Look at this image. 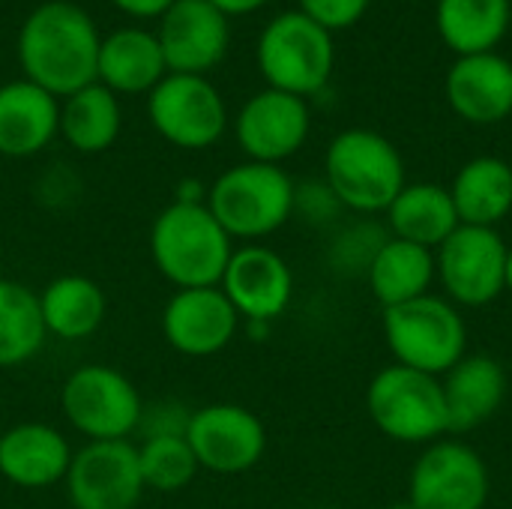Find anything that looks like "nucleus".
Returning <instances> with one entry per match:
<instances>
[{"label":"nucleus","instance_id":"f3484780","mask_svg":"<svg viewBox=\"0 0 512 509\" xmlns=\"http://www.w3.org/2000/svg\"><path fill=\"white\" fill-rule=\"evenodd\" d=\"M156 39L168 72L207 75L225 60L231 27L228 15H222L210 0H174L159 18Z\"/></svg>","mask_w":512,"mask_h":509},{"label":"nucleus","instance_id":"4be33fe9","mask_svg":"<svg viewBox=\"0 0 512 509\" xmlns=\"http://www.w3.org/2000/svg\"><path fill=\"white\" fill-rule=\"evenodd\" d=\"M450 432H471L492 420L507 399V372L489 354H465L441 381Z\"/></svg>","mask_w":512,"mask_h":509},{"label":"nucleus","instance_id":"aec40b11","mask_svg":"<svg viewBox=\"0 0 512 509\" xmlns=\"http://www.w3.org/2000/svg\"><path fill=\"white\" fill-rule=\"evenodd\" d=\"M60 135V99L27 78L0 84V156L27 159Z\"/></svg>","mask_w":512,"mask_h":509},{"label":"nucleus","instance_id":"2eb2a0df","mask_svg":"<svg viewBox=\"0 0 512 509\" xmlns=\"http://www.w3.org/2000/svg\"><path fill=\"white\" fill-rule=\"evenodd\" d=\"M219 288L237 309L240 321L273 324L291 306L294 273L276 249L264 243H246L234 249Z\"/></svg>","mask_w":512,"mask_h":509},{"label":"nucleus","instance_id":"9b49d317","mask_svg":"<svg viewBox=\"0 0 512 509\" xmlns=\"http://www.w3.org/2000/svg\"><path fill=\"white\" fill-rule=\"evenodd\" d=\"M186 441L201 471L237 477L252 471L267 453V426L237 402H210L189 414Z\"/></svg>","mask_w":512,"mask_h":509},{"label":"nucleus","instance_id":"4468645a","mask_svg":"<svg viewBox=\"0 0 512 509\" xmlns=\"http://www.w3.org/2000/svg\"><path fill=\"white\" fill-rule=\"evenodd\" d=\"M162 339L171 351L204 360L222 354L240 333V315L219 285L180 288L162 309Z\"/></svg>","mask_w":512,"mask_h":509},{"label":"nucleus","instance_id":"393cba45","mask_svg":"<svg viewBox=\"0 0 512 509\" xmlns=\"http://www.w3.org/2000/svg\"><path fill=\"white\" fill-rule=\"evenodd\" d=\"M459 213L450 198V189L438 183H405L396 201L387 207V231L399 240L438 249L456 228Z\"/></svg>","mask_w":512,"mask_h":509},{"label":"nucleus","instance_id":"dca6fc26","mask_svg":"<svg viewBox=\"0 0 512 509\" xmlns=\"http://www.w3.org/2000/svg\"><path fill=\"white\" fill-rule=\"evenodd\" d=\"M312 129V114L306 99L282 93V90H261L240 108L234 120V135L246 159L282 165L306 144Z\"/></svg>","mask_w":512,"mask_h":509},{"label":"nucleus","instance_id":"39448f33","mask_svg":"<svg viewBox=\"0 0 512 509\" xmlns=\"http://www.w3.org/2000/svg\"><path fill=\"white\" fill-rule=\"evenodd\" d=\"M384 339L399 366L435 378L468 354V324L456 303L438 294L384 309Z\"/></svg>","mask_w":512,"mask_h":509},{"label":"nucleus","instance_id":"6e6552de","mask_svg":"<svg viewBox=\"0 0 512 509\" xmlns=\"http://www.w3.org/2000/svg\"><path fill=\"white\" fill-rule=\"evenodd\" d=\"M366 411L378 432L399 444H435L450 432L441 381L399 363L369 381Z\"/></svg>","mask_w":512,"mask_h":509},{"label":"nucleus","instance_id":"423d86ee","mask_svg":"<svg viewBox=\"0 0 512 509\" xmlns=\"http://www.w3.org/2000/svg\"><path fill=\"white\" fill-rule=\"evenodd\" d=\"M258 69L267 87L309 99L327 87L336 63L333 33L300 9L279 12L258 36Z\"/></svg>","mask_w":512,"mask_h":509},{"label":"nucleus","instance_id":"20e7f679","mask_svg":"<svg viewBox=\"0 0 512 509\" xmlns=\"http://www.w3.org/2000/svg\"><path fill=\"white\" fill-rule=\"evenodd\" d=\"M324 183L345 210L363 216L387 213L405 189V162L387 135L375 129H345L327 147Z\"/></svg>","mask_w":512,"mask_h":509},{"label":"nucleus","instance_id":"f03ea898","mask_svg":"<svg viewBox=\"0 0 512 509\" xmlns=\"http://www.w3.org/2000/svg\"><path fill=\"white\" fill-rule=\"evenodd\" d=\"M231 255L234 240L204 201H171L150 225V261L177 291L219 285Z\"/></svg>","mask_w":512,"mask_h":509},{"label":"nucleus","instance_id":"a211bd4d","mask_svg":"<svg viewBox=\"0 0 512 509\" xmlns=\"http://www.w3.org/2000/svg\"><path fill=\"white\" fill-rule=\"evenodd\" d=\"M69 438L48 423H15L0 432V477L24 492H42L66 480L72 465Z\"/></svg>","mask_w":512,"mask_h":509},{"label":"nucleus","instance_id":"473e14b6","mask_svg":"<svg viewBox=\"0 0 512 509\" xmlns=\"http://www.w3.org/2000/svg\"><path fill=\"white\" fill-rule=\"evenodd\" d=\"M372 0H300V12L309 15L324 30H345L357 24Z\"/></svg>","mask_w":512,"mask_h":509},{"label":"nucleus","instance_id":"0eeeda50","mask_svg":"<svg viewBox=\"0 0 512 509\" xmlns=\"http://www.w3.org/2000/svg\"><path fill=\"white\" fill-rule=\"evenodd\" d=\"M144 408L135 381L105 363L78 366L60 387V411L84 441H129Z\"/></svg>","mask_w":512,"mask_h":509},{"label":"nucleus","instance_id":"f704fd0d","mask_svg":"<svg viewBox=\"0 0 512 509\" xmlns=\"http://www.w3.org/2000/svg\"><path fill=\"white\" fill-rule=\"evenodd\" d=\"M222 15H249V12H255V9H261V6H267L270 0H210Z\"/></svg>","mask_w":512,"mask_h":509},{"label":"nucleus","instance_id":"7c9ffc66","mask_svg":"<svg viewBox=\"0 0 512 509\" xmlns=\"http://www.w3.org/2000/svg\"><path fill=\"white\" fill-rule=\"evenodd\" d=\"M393 234L378 225V222H357L345 231L336 234L333 246H330V264L339 273L348 276H366L375 255L381 252V246L390 240Z\"/></svg>","mask_w":512,"mask_h":509},{"label":"nucleus","instance_id":"a878e982","mask_svg":"<svg viewBox=\"0 0 512 509\" xmlns=\"http://www.w3.org/2000/svg\"><path fill=\"white\" fill-rule=\"evenodd\" d=\"M510 0H438L435 24L450 51L459 57L489 54L510 27Z\"/></svg>","mask_w":512,"mask_h":509},{"label":"nucleus","instance_id":"2f4dec72","mask_svg":"<svg viewBox=\"0 0 512 509\" xmlns=\"http://www.w3.org/2000/svg\"><path fill=\"white\" fill-rule=\"evenodd\" d=\"M342 201L324 180H306L294 186V213H300L309 225H330L342 216Z\"/></svg>","mask_w":512,"mask_h":509},{"label":"nucleus","instance_id":"1a4fd4ad","mask_svg":"<svg viewBox=\"0 0 512 509\" xmlns=\"http://www.w3.org/2000/svg\"><path fill=\"white\" fill-rule=\"evenodd\" d=\"M153 129L180 150H207L228 129V108L207 75L168 72L147 93Z\"/></svg>","mask_w":512,"mask_h":509},{"label":"nucleus","instance_id":"72a5a7b5","mask_svg":"<svg viewBox=\"0 0 512 509\" xmlns=\"http://www.w3.org/2000/svg\"><path fill=\"white\" fill-rule=\"evenodd\" d=\"M111 3L132 18H162L174 0H111Z\"/></svg>","mask_w":512,"mask_h":509},{"label":"nucleus","instance_id":"f8f14e48","mask_svg":"<svg viewBox=\"0 0 512 509\" xmlns=\"http://www.w3.org/2000/svg\"><path fill=\"white\" fill-rule=\"evenodd\" d=\"M492 477L486 459L465 441H435L411 468L408 504L414 509H486Z\"/></svg>","mask_w":512,"mask_h":509},{"label":"nucleus","instance_id":"9d476101","mask_svg":"<svg viewBox=\"0 0 512 509\" xmlns=\"http://www.w3.org/2000/svg\"><path fill=\"white\" fill-rule=\"evenodd\" d=\"M507 243L498 228L459 225L435 249V279L450 303L477 309L498 300L504 288Z\"/></svg>","mask_w":512,"mask_h":509},{"label":"nucleus","instance_id":"c756f323","mask_svg":"<svg viewBox=\"0 0 512 509\" xmlns=\"http://www.w3.org/2000/svg\"><path fill=\"white\" fill-rule=\"evenodd\" d=\"M138 465L144 489L162 495L189 489L201 471L186 435H147L138 444Z\"/></svg>","mask_w":512,"mask_h":509},{"label":"nucleus","instance_id":"ddd939ff","mask_svg":"<svg viewBox=\"0 0 512 509\" xmlns=\"http://www.w3.org/2000/svg\"><path fill=\"white\" fill-rule=\"evenodd\" d=\"M63 486L75 509H135L147 492L138 447L132 441H87L75 450Z\"/></svg>","mask_w":512,"mask_h":509},{"label":"nucleus","instance_id":"412c9836","mask_svg":"<svg viewBox=\"0 0 512 509\" xmlns=\"http://www.w3.org/2000/svg\"><path fill=\"white\" fill-rule=\"evenodd\" d=\"M168 75L156 33L144 27H120L102 36L96 81L117 96L150 93Z\"/></svg>","mask_w":512,"mask_h":509},{"label":"nucleus","instance_id":"f257e3e1","mask_svg":"<svg viewBox=\"0 0 512 509\" xmlns=\"http://www.w3.org/2000/svg\"><path fill=\"white\" fill-rule=\"evenodd\" d=\"M96 21L69 0L39 3L18 30V63L30 84L66 99L96 84L99 63Z\"/></svg>","mask_w":512,"mask_h":509},{"label":"nucleus","instance_id":"e433bc0d","mask_svg":"<svg viewBox=\"0 0 512 509\" xmlns=\"http://www.w3.org/2000/svg\"><path fill=\"white\" fill-rule=\"evenodd\" d=\"M387 509H414L408 501H402V504H393V507H387Z\"/></svg>","mask_w":512,"mask_h":509},{"label":"nucleus","instance_id":"bb28decb","mask_svg":"<svg viewBox=\"0 0 512 509\" xmlns=\"http://www.w3.org/2000/svg\"><path fill=\"white\" fill-rule=\"evenodd\" d=\"M369 288L375 300L390 309L429 294L435 282V252L399 237H390L375 255L369 273Z\"/></svg>","mask_w":512,"mask_h":509},{"label":"nucleus","instance_id":"7ed1b4c3","mask_svg":"<svg viewBox=\"0 0 512 509\" xmlns=\"http://www.w3.org/2000/svg\"><path fill=\"white\" fill-rule=\"evenodd\" d=\"M294 186L282 165L246 159L210 183L204 204L231 240L258 243L294 216Z\"/></svg>","mask_w":512,"mask_h":509},{"label":"nucleus","instance_id":"5701e85b","mask_svg":"<svg viewBox=\"0 0 512 509\" xmlns=\"http://www.w3.org/2000/svg\"><path fill=\"white\" fill-rule=\"evenodd\" d=\"M39 297L45 333L57 342H84L96 336L108 318V297L102 285L81 273L54 276Z\"/></svg>","mask_w":512,"mask_h":509},{"label":"nucleus","instance_id":"6ab92c4d","mask_svg":"<svg viewBox=\"0 0 512 509\" xmlns=\"http://www.w3.org/2000/svg\"><path fill=\"white\" fill-rule=\"evenodd\" d=\"M450 108L474 123L492 126L512 114V63L498 51L459 57L447 72Z\"/></svg>","mask_w":512,"mask_h":509},{"label":"nucleus","instance_id":"b1692460","mask_svg":"<svg viewBox=\"0 0 512 509\" xmlns=\"http://www.w3.org/2000/svg\"><path fill=\"white\" fill-rule=\"evenodd\" d=\"M462 225L498 228L512 213V165L501 156H477L465 162L450 186Z\"/></svg>","mask_w":512,"mask_h":509},{"label":"nucleus","instance_id":"c85d7f7f","mask_svg":"<svg viewBox=\"0 0 512 509\" xmlns=\"http://www.w3.org/2000/svg\"><path fill=\"white\" fill-rule=\"evenodd\" d=\"M48 333L39 315V297L18 279H0V369L30 363Z\"/></svg>","mask_w":512,"mask_h":509},{"label":"nucleus","instance_id":"c9c22d12","mask_svg":"<svg viewBox=\"0 0 512 509\" xmlns=\"http://www.w3.org/2000/svg\"><path fill=\"white\" fill-rule=\"evenodd\" d=\"M504 288L512 291V246L507 249V264H504Z\"/></svg>","mask_w":512,"mask_h":509},{"label":"nucleus","instance_id":"cd10ccee","mask_svg":"<svg viewBox=\"0 0 512 509\" xmlns=\"http://www.w3.org/2000/svg\"><path fill=\"white\" fill-rule=\"evenodd\" d=\"M123 129L120 96L99 81L60 102V135L78 153H105Z\"/></svg>","mask_w":512,"mask_h":509}]
</instances>
